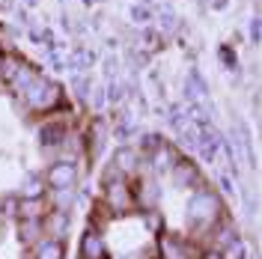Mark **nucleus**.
Instances as JSON below:
<instances>
[{
  "mask_svg": "<svg viewBox=\"0 0 262 259\" xmlns=\"http://www.w3.org/2000/svg\"><path fill=\"white\" fill-rule=\"evenodd\" d=\"M21 98L27 101V107L30 111H36V114H48V111H54L60 101H63V90H60V83L48 81V78H36V81L21 93Z\"/></svg>",
  "mask_w": 262,
  "mask_h": 259,
  "instance_id": "f257e3e1",
  "label": "nucleus"
},
{
  "mask_svg": "<svg viewBox=\"0 0 262 259\" xmlns=\"http://www.w3.org/2000/svg\"><path fill=\"white\" fill-rule=\"evenodd\" d=\"M104 206L111 209V214H125V211L134 209L137 200H134V191H131L128 182L114 176L104 179Z\"/></svg>",
  "mask_w": 262,
  "mask_h": 259,
  "instance_id": "f03ea898",
  "label": "nucleus"
},
{
  "mask_svg": "<svg viewBox=\"0 0 262 259\" xmlns=\"http://www.w3.org/2000/svg\"><path fill=\"white\" fill-rule=\"evenodd\" d=\"M221 214V203L212 191H196L191 200V227H214Z\"/></svg>",
  "mask_w": 262,
  "mask_h": 259,
  "instance_id": "7ed1b4c3",
  "label": "nucleus"
},
{
  "mask_svg": "<svg viewBox=\"0 0 262 259\" xmlns=\"http://www.w3.org/2000/svg\"><path fill=\"white\" fill-rule=\"evenodd\" d=\"M45 182H48L51 188H75V182H78V167H75V161L51 164L48 173H45Z\"/></svg>",
  "mask_w": 262,
  "mask_h": 259,
  "instance_id": "20e7f679",
  "label": "nucleus"
},
{
  "mask_svg": "<svg viewBox=\"0 0 262 259\" xmlns=\"http://www.w3.org/2000/svg\"><path fill=\"white\" fill-rule=\"evenodd\" d=\"M39 227H42L45 235L63 239L66 229H69V214H66V209H54V206H51V211H45V214L39 218Z\"/></svg>",
  "mask_w": 262,
  "mask_h": 259,
  "instance_id": "39448f33",
  "label": "nucleus"
},
{
  "mask_svg": "<svg viewBox=\"0 0 262 259\" xmlns=\"http://www.w3.org/2000/svg\"><path fill=\"white\" fill-rule=\"evenodd\" d=\"M81 259H107V250H104V239L96 227H90L81 239Z\"/></svg>",
  "mask_w": 262,
  "mask_h": 259,
  "instance_id": "423d86ee",
  "label": "nucleus"
},
{
  "mask_svg": "<svg viewBox=\"0 0 262 259\" xmlns=\"http://www.w3.org/2000/svg\"><path fill=\"white\" fill-rule=\"evenodd\" d=\"M176 158H179V152H176L170 143H164V140H161V143L149 152V167H152V170H158V173H164V170H170V167H173Z\"/></svg>",
  "mask_w": 262,
  "mask_h": 259,
  "instance_id": "0eeeda50",
  "label": "nucleus"
},
{
  "mask_svg": "<svg viewBox=\"0 0 262 259\" xmlns=\"http://www.w3.org/2000/svg\"><path fill=\"white\" fill-rule=\"evenodd\" d=\"M170 170H173L176 182H179V185H185V188H194V185H200V167H196L194 161H188V158H176Z\"/></svg>",
  "mask_w": 262,
  "mask_h": 259,
  "instance_id": "6e6552de",
  "label": "nucleus"
},
{
  "mask_svg": "<svg viewBox=\"0 0 262 259\" xmlns=\"http://www.w3.org/2000/svg\"><path fill=\"white\" fill-rule=\"evenodd\" d=\"M33 259H66V242L54 239V235H45L33 247Z\"/></svg>",
  "mask_w": 262,
  "mask_h": 259,
  "instance_id": "1a4fd4ad",
  "label": "nucleus"
},
{
  "mask_svg": "<svg viewBox=\"0 0 262 259\" xmlns=\"http://www.w3.org/2000/svg\"><path fill=\"white\" fill-rule=\"evenodd\" d=\"M66 134H69L66 122H60V119H51V122H45V125L39 128V143H42V146H63Z\"/></svg>",
  "mask_w": 262,
  "mask_h": 259,
  "instance_id": "9d476101",
  "label": "nucleus"
},
{
  "mask_svg": "<svg viewBox=\"0 0 262 259\" xmlns=\"http://www.w3.org/2000/svg\"><path fill=\"white\" fill-rule=\"evenodd\" d=\"M158 253L161 259H188V244L179 235H161L158 239Z\"/></svg>",
  "mask_w": 262,
  "mask_h": 259,
  "instance_id": "9b49d317",
  "label": "nucleus"
},
{
  "mask_svg": "<svg viewBox=\"0 0 262 259\" xmlns=\"http://www.w3.org/2000/svg\"><path fill=\"white\" fill-rule=\"evenodd\" d=\"M45 211H48L45 209V197H24L18 203V218L21 221H39Z\"/></svg>",
  "mask_w": 262,
  "mask_h": 259,
  "instance_id": "f8f14e48",
  "label": "nucleus"
},
{
  "mask_svg": "<svg viewBox=\"0 0 262 259\" xmlns=\"http://www.w3.org/2000/svg\"><path fill=\"white\" fill-rule=\"evenodd\" d=\"M137 149H131V146H119L114 155V167L119 170V173H131L134 167H137Z\"/></svg>",
  "mask_w": 262,
  "mask_h": 259,
  "instance_id": "ddd939ff",
  "label": "nucleus"
},
{
  "mask_svg": "<svg viewBox=\"0 0 262 259\" xmlns=\"http://www.w3.org/2000/svg\"><path fill=\"white\" fill-rule=\"evenodd\" d=\"M185 96H188V101H203V98H206V83H203V78H200L196 72H191V75H188Z\"/></svg>",
  "mask_w": 262,
  "mask_h": 259,
  "instance_id": "4468645a",
  "label": "nucleus"
},
{
  "mask_svg": "<svg viewBox=\"0 0 262 259\" xmlns=\"http://www.w3.org/2000/svg\"><path fill=\"white\" fill-rule=\"evenodd\" d=\"M107 218H111V209H107V206H104V203H101V206H93V211H90V224H93V227H104V224H107Z\"/></svg>",
  "mask_w": 262,
  "mask_h": 259,
  "instance_id": "2eb2a0df",
  "label": "nucleus"
},
{
  "mask_svg": "<svg viewBox=\"0 0 262 259\" xmlns=\"http://www.w3.org/2000/svg\"><path fill=\"white\" fill-rule=\"evenodd\" d=\"M39 221H21V239L24 242H36V232H39Z\"/></svg>",
  "mask_w": 262,
  "mask_h": 259,
  "instance_id": "dca6fc26",
  "label": "nucleus"
},
{
  "mask_svg": "<svg viewBox=\"0 0 262 259\" xmlns=\"http://www.w3.org/2000/svg\"><path fill=\"white\" fill-rule=\"evenodd\" d=\"M90 90H93V83H90V78H83V75H78V78H75V93H78V98H86V96H90Z\"/></svg>",
  "mask_w": 262,
  "mask_h": 259,
  "instance_id": "f3484780",
  "label": "nucleus"
},
{
  "mask_svg": "<svg viewBox=\"0 0 262 259\" xmlns=\"http://www.w3.org/2000/svg\"><path fill=\"white\" fill-rule=\"evenodd\" d=\"M131 15H134L137 24H149V21H152V9H149V6H134V12H131Z\"/></svg>",
  "mask_w": 262,
  "mask_h": 259,
  "instance_id": "a211bd4d",
  "label": "nucleus"
},
{
  "mask_svg": "<svg viewBox=\"0 0 262 259\" xmlns=\"http://www.w3.org/2000/svg\"><path fill=\"white\" fill-rule=\"evenodd\" d=\"M161 143V137H158V134H143V143H140V152H152V149H155V146Z\"/></svg>",
  "mask_w": 262,
  "mask_h": 259,
  "instance_id": "6ab92c4d",
  "label": "nucleus"
},
{
  "mask_svg": "<svg viewBox=\"0 0 262 259\" xmlns=\"http://www.w3.org/2000/svg\"><path fill=\"white\" fill-rule=\"evenodd\" d=\"M250 39H253V42H259V18H253V21H250Z\"/></svg>",
  "mask_w": 262,
  "mask_h": 259,
  "instance_id": "aec40b11",
  "label": "nucleus"
},
{
  "mask_svg": "<svg viewBox=\"0 0 262 259\" xmlns=\"http://www.w3.org/2000/svg\"><path fill=\"white\" fill-rule=\"evenodd\" d=\"M221 57H224V63H227V66H232V63H235V57H232V51H229L227 45L221 48Z\"/></svg>",
  "mask_w": 262,
  "mask_h": 259,
  "instance_id": "412c9836",
  "label": "nucleus"
},
{
  "mask_svg": "<svg viewBox=\"0 0 262 259\" xmlns=\"http://www.w3.org/2000/svg\"><path fill=\"white\" fill-rule=\"evenodd\" d=\"M200 259H224V256H221V250L214 247V250H206V253H203Z\"/></svg>",
  "mask_w": 262,
  "mask_h": 259,
  "instance_id": "4be33fe9",
  "label": "nucleus"
},
{
  "mask_svg": "<svg viewBox=\"0 0 262 259\" xmlns=\"http://www.w3.org/2000/svg\"><path fill=\"white\" fill-rule=\"evenodd\" d=\"M27 3H30V6H36V3H39V0H27Z\"/></svg>",
  "mask_w": 262,
  "mask_h": 259,
  "instance_id": "5701e85b",
  "label": "nucleus"
}]
</instances>
